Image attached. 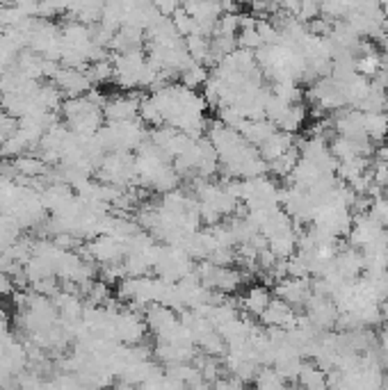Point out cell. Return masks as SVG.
<instances>
[{"label":"cell","mask_w":388,"mask_h":390,"mask_svg":"<svg viewBox=\"0 0 388 390\" xmlns=\"http://www.w3.org/2000/svg\"><path fill=\"white\" fill-rule=\"evenodd\" d=\"M194 267H197V262H194L181 246L162 242V244H158V249H155L153 272L158 274L160 279L176 283V281L185 279V276H190L194 272Z\"/></svg>","instance_id":"6da1fadb"},{"label":"cell","mask_w":388,"mask_h":390,"mask_svg":"<svg viewBox=\"0 0 388 390\" xmlns=\"http://www.w3.org/2000/svg\"><path fill=\"white\" fill-rule=\"evenodd\" d=\"M99 178L108 185L130 187L137 183V164L133 151H110L99 164Z\"/></svg>","instance_id":"7a4b0ae2"},{"label":"cell","mask_w":388,"mask_h":390,"mask_svg":"<svg viewBox=\"0 0 388 390\" xmlns=\"http://www.w3.org/2000/svg\"><path fill=\"white\" fill-rule=\"evenodd\" d=\"M53 80L59 87V92H62L64 96H69V99H73V96H85L89 89L94 87V82L89 80L87 71L71 69V66H59Z\"/></svg>","instance_id":"3957f363"},{"label":"cell","mask_w":388,"mask_h":390,"mask_svg":"<svg viewBox=\"0 0 388 390\" xmlns=\"http://www.w3.org/2000/svg\"><path fill=\"white\" fill-rule=\"evenodd\" d=\"M139 101L137 96H112L103 103V117L106 121H130L139 119Z\"/></svg>","instance_id":"277c9868"},{"label":"cell","mask_w":388,"mask_h":390,"mask_svg":"<svg viewBox=\"0 0 388 390\" xmlns=\"http://www.w3.org/2000/svg\"><path fill=\"white\" fill-rule=\"evenodd\" d=\"M274 292H277V297L286 299L290 306H306L309 297L313 295V288H311L309 276H302V279H297V276H286V279H281L277 283Z\"/></svg>","instance_id":"5b68a950"},{"label":"cell","mask_w":388,"mask_h":390,"mask_svg":"<svg viewBox=\"0 0 388 390\" xmlns=\"http://www.w3.org/2000/svg\"><path fill=\"white\" fill-rule=\"evenodd\" d=\"M290 146H295V137L293 133H286V130H277L267 137L263 144L258 146V153L265 157L267 162L277 160L281 153H286Z\"/></svg>","instance_id":"8992f818"},{"label":"cell","mask_w":388,"mask_h":390,"mask_svg":"<svg viewBox=\"0 0 388 390\" xmlns=\"http://www.w3.org/2000/svg\"><path fill=\"white\" fill-rule=\"evenodd\" d=\"M363 126L365 133L372 142H384L388 137V115L382 112H363Z\"/></svg>","instance_id":"52a82bcc"},{"label":"cell","mask_w":388,"mask_h":390,"mask_svg":"<svg viewBox=\"0 0 388 390\" xmlns=\"http://www.w3.org/2000/svg\"><path fill=\"white\" fill-rule=\"evenodd\" d=\"M304 121H306V108L302 103H290L286 112L279 117L277 128L286 133H297L304 126Z\"/></svg>","instance_id":"ba28073f"},{"label":"cell","mask_w":388,"mask_h":390,"mask_svg":"<svg viewBox=\"0 0 388 390\" xmlns=\"http://www.w3.org/2000/svg\"><path fill=\"white\" fill-rule=\"evenodd\" d=\"M208 76H211V71H208L206 64L190 62L181 73H178V82H181V85H185L188 89H201V87L206 85Z\"/></svg>","instance_id":"9c48e42d"},{"label":"cell","mask_w":388,"mask_h":390,"mask_svg":"<svg viewBox=\"0 0 388 390\" xmlns=\"http://www.w3.org/2000/svg\"><path fill=\"white\" fill-rule=\"evenodd\" d=\"M270 292H267V288L263 286H253L249 288L247 295L242 297V309L251 313V315H256V318H260V313H263L267 309V304H270Z\"/></svg>","instance_id":"30bf717a"},{"label":"cell","mask_w":388,"mask_h":390,"mask_svg":"<svg viewBox=\"0 0 388 390\" xmlns=\"http://www.w3.org/2000/svg\"><path fill=\"white\" fill-rule=\"evenodd\" d=\"M300 157H302L300 148H297V146H290L286 153H281L277 160H272V162H267V164H270V171H272L274 176L288 178L290 171L295 169V164L300 162Z\"/></svg>","instance_id":"8fae6325"},{"label":"cell","mask_w":388,"mask_h":390,"mask_svg":"<svg viewBox=\"0 0 388 390\" xmlns=\"http://www.w3.org/2000/svg\"><path fill=\"white\" fill-rule=\"evenodd\" d=\"M300 384L306 386V388H324V386H327L324 370H322V367H320L318 363L302 361V367H300Z\"/></svg>","instance_id":"7c38bea8"},{"label":"cell","mask_w":388,"mask_h":390,"mask_svg":"<svg viewBox=\"0 0 388 390\" xmlns=\"http://www.w3.org/2000/svg\"><path fill=\"white\" fill-rule=\"evenodd\" d=\"M14 164V169L17 171H21V174L23 176H39V174H43V171H46V162L41 160V157H35V155H19L17 160L12 162Z\"/></svg>","instance_id":"4fadbf2b"},{"label":"cell","mask_w":388,"mask_h":390,"mask_svg":"<svg viewBox=\"0 0 388 390\" xmlns=\"http://www.w3.org/2000/svg\"><path fill=\"white\" fill-rule=\"evenodd\" d=\"M253 384L258 388H283L286 386V379L274 370V365H263L258 367L256 377H253Z\"/></svg>","instance_id":"5bb4252c"},{"label":"cell","mask_w":388,"mask_h":390,"mask_svg":"<svg viewBox=\"0 0 388 390\" xmlns=\"http://www.w3.org/2000/svg\"><path fill=\"white\" fill-rule=\"evenodd\" d=\"M14 292V281H12V274L5 272V269H0V299L10 297Z\"/></svg>","instance_id":"9a60e30c"}]
</instances>
